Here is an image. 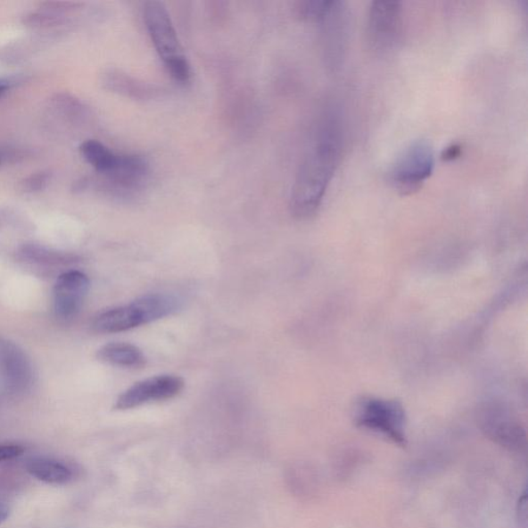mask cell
<instances>
[{"label": "cell", "instance_id": "obj_1", "mask_svg": "<svg viewBox=\"0 0 528 528\" xmlns=\"http://www.w3.org/2000/svg\"><path fill=\"white\" fill-rule=\"evenodd\" d=\"M342 148L340 122L330 114L316 131L295 177L290 210L297 219H309L318 212L338 169Z\"/></svg>", "mask_w": 528, "mask_h": 528}, {"label": "cell", "instance_id": "obj_2", "mask_svg": "<svg viewBox=\"0 0 528 528\" xmlns=\"http://www.w3.org/2000/svg\"><path fill=\"white\" fill-rule=\"evenodd\" d=\"M182 301L169 293H151L97 315L92 327L99 334H117L149 325L179 311Z\"/></svg>", "mask_w": 528, "mask_h": 528}, {"label": "cell", "instance_id": "obj_3", "mask_svg": "<svg viewBox=\"0 0 528 528\" xmlns=\"http://www.w3.org/2000/svg\"><path fill=\"white\" fill-rule=\"evenodd\" d=\"M144 17L152 43L165 69L177 82H189L190 63L165 5L160 2L147 3L144 4Z\"/></svg>", "mask_w": 528, "mask_h": 528}, {"label": "cell", "instance_id": "obj_4", "mask_svg": "<svg viewBox=\"0 0 528 528\" xmlns=\"http://www.w3.org/2000/svg\"><path fill=\"white\" fill-rule=\"evenodd\" d=\"M353 420L356 426L394 445L407 446V413L400 400L362 396L356 401Z\"/></svg>", "mask_w": 528, "mask_h": 528}, {"label": "cell", "instance_id": "obj_5", "mask_svg": "<svg viewBox=\"0 0 528 528\" xmlns=\"http://www.w3.org/2000/svg\"><path fill=\"white\" fill-rule=\"evenodd\" d=\"M481 432L493 443L513 452L525 451L526 429L518 414L501 400H487L477 411Z\"/></svg>", "mask_w": 528, "mask_h": 528}, {"label": "cell", "instance_id": "obj_6", "mask_svg": "<svg viewBox=\"0 0 528 528\" xmlns=\"http://www.w3.org/2000/svg\"><path fill=\"white\" fill-rule=\"evenodd\" d=\"M435 153L432 144L415 141L401 152L388 170V182L401 195L413 194L432 177Z\"/></svg>", "mask_w": 528, "mask_h": 528}, {"label": "cell", "instance_id": "obj_7", "mask_svg": "<svg viewBox=\"0 0 528 528\" xmlns=\"http://www.w3.org/2000/svg\"><path fill=\"white\" fill-rule=\"evenodd\" d=\"M404 32L401 4L374 2L369 5L367 38L369 47L384 55L399 47Z\"/></svg>", "mask_w": 528, "mask_h": 528}, {"label": "cell", "instance_id": "obj_8", "mask_svg": "<svg viewBox=\"0 0 528 528\" xmlns=\"http://www.w3.org/2000/svg\"><path fill=\"white\" fill-rule=\"evenodd\" d=\"M184 386L185 382L179 375H154L136 383L125 391L117 399L115 408L127 411L151 402L171 400L183 392Z\"/></svg>", "mask_w": 528, "mask_h": 528}, {"label": "cell", "instance_id": "obj_9", "mask_svg": "<svg viewBox=\"0 0 528 528\" xmlns=\"http://www.w3.org/2000/svg\"><path fill=\"white\" fill-rule=\"evenodd\" d=\"M89 287L88 276L78 270L59 276L53 292V309L59 320L75 318L81 311Z\"/></svg>", "mask_w": 528, "mask_h": 528}, {"label": "cell", "instance_id": "obj_10", "mask_svg": "<svg viewBox=\"0 0 528 528\" xmlns=\"http://www.w3.org/2000/svg\"><path fill=\"white\" fill-rule=\"evenodd\" d=\"M323 25L326 59L330 69L340 68L345 57L348 37V16L344 4L334 2L319 22Z\"/></svg>", "mask_w": 528, "mask_h": 528}, {"label": "cell", "instance_id": "obj_11", "mask_svg": "<svg viewBox=\"0 0 528 528\" xmlns=\"http://www.w3.org/2000/svg\"><path fill=\"white\" fill-rule=\"evenodd\" d=\"M0 377L8 391L21 392L31 384L32 368L21 349L0 338Z\"/></svg>", "mask_w": 528, "mask_h": 528}, {"label": "cell", "instance_id": "obj_12", "mask_svg": "<svg viewBox=\"0 0 528 528\" xmlns=\"http://www.w3.org/2000/svg\"><path fill=\"white\" fill-rule=\"evenodd\" d=\"M97 359L111 366L128 368H142L147 361L142 350L128 342H110L103 346L97 351Z\"/></svg>", "mask_w": 528, "mask_h": 528}, {"label": "cell", "instance_id": "obj_13", "mask_svg": "<svg viewBox=\"0 0 528 528\" xmlns=\"http://www.w3.org/2000/svg\"><path fill=\"white\" fill-rule=\"evenodd\" d=\"M84 160L94 167L98 173L109 176L120 169L123 155L114 153L103 144L95 140L86 141L80 148Z\"/></svg>", "mask_w": 528, "mask_h": 528}, {"label": "cell", "instance_id": "obj_14", "mask_svg": "<svg viewBox=\"0 0 528 528\" xmlns=\"http://www.w3.org/2000/svg\"><path fill=\"white\" fill-rule=\"evenodd\" d=\"M25 466L32 477L48 484H68L74 477V473L70 467L62 464V462L50 458H31L26 462Z\"/></svg>", "mask_w": 528, "mask_h": 528}, {"label": "cell", "instance_id": "obj_15", "mask_svg": "<svg viewBox=\"0 0 528 528\" xmlns=\"http://www.w3.org/2000/svg\"><path fill=\"white\" fill-rule=\"evenodd\" d=\"M104 87L128 97L147 99L154 97L157 91L152 86L137 82L136 78L122 74L120 71L110 70L103 78Z\"/></svg>", "mask_w": 528, "mask_h": 528}, {"label": "cell", "instance_id": "obj_16", "mask_svg": "<svg viewBox=\"0 0 528 528\" xmlns=\"http://www.w3.org/2000/svg\"><path fill=\"white\" fill-rule=\"evenodd\" d=\"M50 182V175L45 173L33 175L23 182V189L26 193H37L47 187Z\"/></svg>", "mask_w": 528, "mask_h": 528}, {"label": "cell", "instance_id": "obj_17", "mask_svg": "<svg viewBox=\"0 0 528 528\" xmlns=\"http://www.w3.org/2000/svg\"><path fill=\"white\" fill-rule=\"evenodd\" d=\"M23 452L24 449L21 446L2 445L0 446V462L17 458Z\"/></svg>", "mask_w": 528, "mask_h": 528}, {"label": "cell", "instance_id": "obj_18", "mask_svg": "<svg viewBox=\"0 0 528 528\" xmlns=\"http://www.w3.org/2000/svg\"><path fill=\"white\" fill-rule=\"evenodd\" d=\"M461 147L458 144H453L451 146L446 148L441 154V158L445 161H453L458 160V158L461 155Z\"/></svg>", "mask_w": 528, "mask_h": 528}, {"label": "cell", "instance_id": "obj_19", "mask_svg": "<svg viewBox=\"0 0 528 528\" xmlns=\"http://www.w3.org/2000/svg\"><path fill=\"white\" fill-rule=\"evenodd\" d=\"M10 514L9 507L6 506L4 501L0 499V524H4L8 519Z\"/></svg>", "mask_w": 528, "mask_h": 528}, {"label": "cell", "instance_id": "obj_20", "mask_svg": "<svg viewBox=\"0 0 528 528\" xmlns=\"http://www.w3.org/2000/svg\"><path fill=\"white\" fill-rule=\"evenodd\" d=\"M10 88V84L6 81H0V97H2Z\"/></svg>", "mask_w": 528, "mask_h": 528}]
</instances>
